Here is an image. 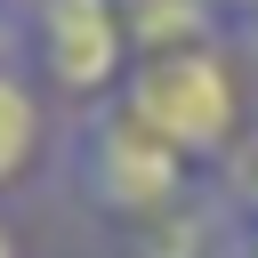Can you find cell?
Segmentation results:
<instances>
[{
    "instance_id": "1",
    "label": "cell",
    "mask_w": 258,
    "mask_h": 258,
    "mask_svg": "<svg viewBox=\"0 0 258 258\" xmlns=\"http://www.w3.org/2000/svg\"><path fill=\"white\" fill-rule=\"evenodd\" d=\"M48 177L64 185V202H73L97 234H129V226H145V218L210 194V177H202L129 97H105V105L73 113V121L56 129Z\"/></svg>"
},
{
    "instance_id": "2",
    "label": "cell",
    "mask_w": 258,
    "mask_h": 258,
    "mask_svg": "<svg viewBox=\"0 0 258 258\" xmlns=\"http://www.w3.org/2000/svg\"><path fill=\"white\" fill-rule=\"evenodd\" d=\"M210 185L226 177V161L250 145L258 129V73L234 40H210V48H169V56H137L129 89H121Z\"/></svg>"
},
{
    "instance_id": "3",
    "label": "cell",
    "mask_w": 258,
    "mask_h": 258,
    "mask_svg": "<svg viewBox=\"0 0 258 258\" xmlns=\"http://www.w3.org/2000/svg\"><path fill=\"white\" fill-rule=\"evenodd\" d=\"M16 48H24V73L40 81V97L64 121L121 97L129 73H137L121 0H16Z\"/></svg>"
},
{
    "instance_id": "4",
    "label": "cell",
    "mask_w": 258,
    "mask_h": 258,
    "mask_svg": "<svg viewBox=\"0 0 258 258\" xmlns=\"http://www.w3.org/2000/svg\"><path fill=\"white\" fill-rule=\"evenodd\" d=\"M56 129H64V113L40 97V81L24 73V48L16 56H0V210H8V194H24L48 161H56Z\"/></svg>"
},
{
    "instance_id": "5",
    "label": "cell",
    "mask_w": 258,
    "mask_h": 258,
    "mask_svg": "<svg viewBox=\"0 0 258 258\" xmlns=\"http://www.w3.org/2000/svg\"><path fill=\"white\" fill-rule=\"evenodd\" d=\"M105 250L113 258H226L234 250V210L210 185V194H194V202H177V210H161L129 234H105Z\"/></svg>"
},
{
    "instance_id": "6",
    "label": "cell",
    "mask_w": 258,
    "mask_h": 258,
    "mask_svg": "<svg viewBox=\"0 0 258 258\" xmlns=\"http://www.w3.org/2000/svg\"><path fill=\"white\" fill-rule=\"evenodd\" d=\"M121 24H129V48H137V56L234 40V16H226L218 0H121Z\"/></svg>"
},
{
    "instance_id": "7",
    "label": "cell",
    "mask_w": 258,
    "mask_h": 258,
    "mask_svg": "<svg viewBox=\"0 0 258 258\" xmlns=\"http://www.w3.org/2000/svg\"><path fill=\"white\" fill-rule=\"evenodd\" d=\"M218 194H226V210H234V218H258V129H250V145L226 161Z\"/></svg>"
},
{
    "instance_id": "8",
    "label": "cell",
    "mask_w": 258,
    "mask_h": 258,
    "mask_svg": "<svg viewBox=\"0 0 258 258\" xmlns=\"http://www.w3.org/2000/svg\"><path fill=\"white\" fill-rule=\"evenodd\" d=\"M234 48H242V56H250V73H258V8H250V16H234Z\"/></svg>"
},
{
    "instance_id": "9",
    "label": "cell",
    "mask_w": 258,
    "mask_h": 258,
    "mask_svg": "<svg viewBox=\"0 0 258 258\" xmlns=\"http://www.w3.org/2000/svg\"><path fill=\"white\" fill-rule=\"evenodd\" d=\"M226 258H258V218H234V250Z\"/></svg>"
},
{
    "instance_id": "10",
    "label": "cell",
    "mask_w": 258,
    "mask_h": 258,
    "mask_svg": "<svg viewBox=\"0 0 258 258\" xmlns=\"http://www.w3.org/2000/svg\"><path fill=\"white\" fill-rule=\"evenodd\" d=\"M0 258H24V234H16V218L0 210Z\"/></svg>"
},
{
    "instance_id": "11",
    "label": "cell",
    "mask_w": 258,
    "mask_h": 258,
    "mask_svg": "<svg viewBox=\"0 0 258 258\" xmlns=\"http://www.w3.org/2000/svg\"><path fill=\"white\" fill-rule=\"evenodd\" d=\"M0 56H16V0H0Z\"/></svg>"
},
{
    "instance_id": "12",
    "label": "cell",
    "mask_w": 258,
    "mask_h": 258,
    "mask_svg": "<svg viewBox=\"0 0 258 258\" xmlns=\"http://www.w3.org/2000/svg\"><path fill=\"white\" fill-rule=\"evenodd\" d=\"M218 8H226V16H250V8H258V0H218Z\"/></svg>"
}]
</instances>
